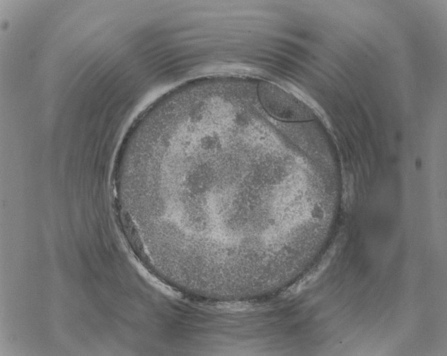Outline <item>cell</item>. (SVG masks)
<instances>
[{"instance_id": "1", "label": "cell", "mask_w": 447, "mask_h": 356, "mask_svg": "<svg viewBox=\"0 0 447 356\" xmlns=\"http://www.w3.org/2000/svg\"><path fill=\"white\" fill-rule=\"evenodd\" d=\"M257 91L263 107L279 119L302 121L313 117L311 109L305 102L275 84L262 82Z\"/></svg>"}, {"instance_id": "2", "label": "cell", "mask_w": 447, "mask_h": 356, "mask_svg": "<svg viewBox=\"0 0 447 356\" xmlns=\"http://www.w3.org/2000/svg\"><path fill=\"white\" fill-rule=\"evenodd\" d=\"M337 245H334L321 261V262L315 268H313L307 275H306L298 283H295L292 287L290 288L289 292L291 293H296L305 287H308L311 283L320 275V273L325 269L328 265L330 259L335 252Z\"/></svg>"}]
</instances>
